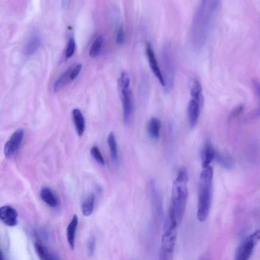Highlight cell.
I'll return each instance as SVG.
<instances>
[{"label":"cell","mask_w":260,"mask_h":260,"mask_svg":"<svg viewBox=\"0 0 260 260\" xmlns=\"http://www.w3.org/2000/svg\"><path fill=\"white\" fill-rule=\"evenodd\" d=\"M118 89L121 96L124 121L126 124H129L133 109L131 93L130 88Z\"/></svg>","instance_id":"obj_9"},{"label":"cell","mask_w":260,"mask_h":260,"mask_svg":"<svg viewBox=\"0 0 260 260\" xmlns=\"http://www.w3.org/2000/svg\"><path fill=\"white\" fill-rule=\"evenodd\" d=\"M213 170L211 166L203 168L199 179L197 218L204 222L209 216L212 203Z\"/></svg>","instance_id":"obj_3"},{"label":"cell","mask_w":260,"mask_h":260,"mask_svg":"<svg viewBox=\"0 0 260 260\" xmlns=\"http://www.w3.org/2000/svg\"><path fill=\"white\" fill-rule=\"evenodd\" d=\"M103 42V37L101 35L98 36L94 40L90 50V55L91 57L95 58L99 55L102 48Z\"/></svg>","instance_id":"obj_21"},{"label":"cell","mask_w":260,"mask_h":260,"mask_svg":"<svg viewBox=\"0 0 260 260\" xmlns=\"http://www.w3.org/2000/svg\"><path fill=\"white\" fill-rule=\"evenodd\" d=\"M214 160L227 169H231L234 166V160L230 155L215 152Z\"/></svg>","instance_id":"obj_17"},{"label":"cell","mask_w":260,"mask_h":260,"mask_svg":"<svg viewBox=\"0 0 260 260\" xmlns=\"http://www.w3.org/2000/svg\"><path fill=\"white\" fill-rule=\"evenodd\" d=\"M18 213L11 207L0 208V220L7 226L13 227L18 224Z\"/></svg>","instance_id":"obj_11"},{"label":"cell","mask_w":260,"mask_h":260,"mask_svg":"<svg viewBox=\"0 0 260 260\" xmlns=\"http://www.w3.org/2000/svg\"><path fill=\"white\" fill-rule=\"evenodd\" d=\"M117 42L119 45H122L125 42V34L122 26H120L118 32Z\"/></svg>","instance_id":"obj_29"},{"label":"cell","mask_w":260,"mask_h":260,"mask_svg":"<svg viewBox=\"0 0 260 260\" xmlns=\"http://www.w3.org/2000/svg\"><path fill=\"white\" fill-rule=\"evenodd\" d=\"M90 152L93 158L100 164V165H105L104 159L98 147L96 146L92 147L91 149Z\"/></svg>","instance_id":"obj_24"},{"label":"cell","mask_w":260,"mask_h":260,"mask_svg":"<svg viewBox=\"0 0 260 260\" xmlns=\"http://www.w3.org/2000/svg\"><path fill=\"white\" fill-rule=\"evenodd\" d=\"M146 53L148 60L149 66L151 70L159 81L160 84L162 87H165L164 78L160 68L155 53L152 47L151 44L147 43L146 45Z\"/></svg>","instance_id":"obj_10"},{"label":"cell","mask_w":260,"mask_h":260,"mask_svg":"<svg viewBox=\"0 0 260 260\" xmlns=\"http://www.w3.org/2000/svg\"><path fill=\"white\" fill-rule=\"evenodd\" d=\"M71 67L67 70L57 80L54 86V92H58L61 88H62L65 84L67 83V80H70V75L71 70Z\"/></svg>","instance_id":"obj_23"},{"label":"cell","mask_w":260,"mask_h":260,"mask_svg":"<svg viewBox=\"0 0 260 260\" xmlns=\"http://www.w3.org/2000/svg\"><path fill=\"white\" fill-rule=\"evenodd\" d=\"M161 123L159 119L153 117L150 119L147 125V132L152 139L157 140L159 138Z\"/></svg>","instance_id":"obj_15"},{"label":"cell","mask_w":260,"mask_h":260,"mask_svg":"<svg viewBox=\"0 0 260 260\" xmlns=\"http://www.w3.org/2000/svg\"><path fill=\"white\" fill-rule=\"evenodd\" d=\"M253 85L254 87V90L255 91L256 93L258 95V96H259V82L257 81L256 80H254L253 81Z\"/></svg>","instance_id":"obj_30"},{"label":"cell","mask_w":260,"mask_h":260,"mask_svg":"<svg viewBox=\"0 0 260 260\" xmlns=\"http://www.w3.org/2000/svg\"><path fill=\"white\" fill-rule=\"evenodd\" d=\"M78 224V218L77 215L75 214L67 228V240L72 250L74 249L75 247V235Z\"/></svg>","instance_id":"obj_12"},{"label":"cell","mask_w":260,"mask_h":260,"mask_svg":"<svg viewBox=\"0 0 260 260\" xmlns=\"http://www.w3.org/2000/svg\"><path fill=\"white\" fill-rule=\"evenodd\" d=\"M83 66L81 64H78L74 67H72L71 71L70 78L71 81H73L80 73Z\"/></svg>","instance_id":"obj_28"},{"label":"cell","mask_w":260,"mask_h":260,"mask_svg":"<svg viewBox=\"0 0 260 260\" xmlns=\"http://www.w3.org/2000/svg\"><path fill=\"white\" fill-rule=\"evenodd\" d=\"M191 99L188 107V114L190 128H194L198 123L200 113L203 104L202 90L195 88L190 90Z\"/></svg>","instance_id":"obj_6"},{"label":"cell","mask_w":260,"mask_h":260,"mask_svg":"<svg viewBox=\"0 0 260 260\" xmlns=\"http://www.w3.org/2000/svg\"><path fill=\"white\" fill-rule=\"evenodd\" d=\"M72 115L76 132L79 136H81L84 134L85 130L84 117L78 109H74Z\"/></svg>","instance_id":"obj_16"},{"label":"cell","mask_w":260,"mask_h":260,"mask_svg":"<svg viewBox=\"0 0 260 260\" xmlns=\"http://www.w3.org/2000/svg\"><path fill=\"white\" fill-rule=\"evenodd\" d=\"M35 248L40 260H56L46 246L42 244L36 242Z\"/></svg>","instance_id":"obj_20"},{"label":"cell","mask_w":260,"mask_h":260,"mask_svg":"<svg viewBox=\"0 0 260 260\" xmlns=\"http://www.w3.org/2000/svg\"><path fill=\"white\" fill-rule=\"evenodd\" d=\"M40 197L50 207L56 208L58 207V199L50 188H43L40 191Z\"/></svg>","instance_id":"obj_13"},{"label":"cell","mask_w":260,"mask_h":260,"mask_svg":"<svg viewBox=\"0 0 260 260\" xmlns=\"http://www.w3.org/2000/svg\"><path fill=\"white\" fill-rule=\"evenodd\" d=\"M220 2L201 1L191 22L189 42L195 51H200L206 45L213 29Z\"/></svg>","instance_id":"obj_1"},{"label":"cell","mask_w":260,"mask_h":260,"mask_svg":"<svg viewBox=\"0 0 260 260\" xmlns=\"http://www.w3.org/2000/svg\"><path fill=\"white\" fill-rule=\"evenodd\" d=\"M177 225L175 218L169 212L162 237L160 260H173L177 238Z\"/></svg>","instance_id":"obj_4"},{"label":"cell","mask_w":260,"mask_h":260,"mask_svg":"<svg viewBox=\"0 0 260 260\" xmlns=\"http://www.w3.org/2000/svg\"><path fill=\"white\" fill-rule=\"evenodd\" d=\"M95 246V239L94 236L92 235L89 238L87 245L88 254L90 257L93 256Z\"/></svg>","instance_id":"obj_27"},{"label":"cell","mask_w":260,"mask_h":260,"mask_svg":"<svg viewBox=\"0 0 260 260\" xmlns=\"http://www.w3.org/2000/svg\"><path fill=\"white\" fill-rule=\"evenodd\" d=\"M41 46V39L38 36L34 35L28 41L25 47V53L26 56L32 55Z\"/></svg>","instance_id":"obj_18"},{"label":"cell","mask_w":260,"mask_h":260,"mask_svg":"<svg viewBox=\"0 0 260 260\" xmlns=\"http://www.w3.org/2000/svg\"><path fill=\"white\" fill-rule=\"evenodd\" d=\"M244 109V105L243 104H239L233 109L229 115V119L232 120L235 119L240 115Z\"/></svg>","instance_id":"obj_26"},{"label":"cell","mask_w":260,"mask_h":260,"mask_svg":"<svg viewBox=\"0 0 260 260\" xmlns=\"http://www.w3.org/2000/svg\"><path fill=\"white\" fill-rule=\"evenodd\" d=\"M95 197L94 194H89L84 200L81 205V211L86 216L92 214L94 209Z\"/></svg>","instance_id":"obj_19"},{"label":"cell","mask_w":260,"mask_h":260,"mask_svg":"<svg viewBox=\"0 0 260 260\" xmlns=\"http://www.w3.org/2000/svg\"><path fill=\"white\" fill-rule=\"evenodd\" d=\"M162 74L165 87L164 90L167 94L172 89L175 79V59L174 50L172 44L166 42L163 46L161 52Z\"/></svg>","instance_id":"obj_5"},{"label":"cell","mask_w":260,"mask_h":260,"mask_svg":"<svg viewBox=\"0 0 260 260\" xmlns=\"http://www.w3.org/2000/svg\"><path fill=\"white\" fill-rule=\"evenodd\" d=\"M189 176L187 169L183 168L178 172L172 189L170 211L178 224L181 223L184 217L188 198V182Z\"/></svg>","instance_id":"obj_2"},{"label":"cell","mask_w":260,"mask_h":260,"mask_svg":"<svg viewBox=\"0 0 260 260\" xmlns=\"http://www.w3.org/2000/svg\"><path fill=\"white\" fill-rule=\"evenodd\" d=\"M216 150L210 144L204 147L201 155L203 168L210 166L211 163L214 160Z\"/></svg>","instance_id":"obj_14"},{"label":"cell","mask_w":260,"mask_h":260,"mask_svg":"<svg viewBox=\"0 0 260 260\" xmlns=\"http://www.w3.org/2000/svg\"><path fill=\"white\" fill-rule=\"evenodd\" d=\"M107 142L109 149H110L112 158L114 162H117L118 158V146L114 133L112 132L109 135Z\"/></svg>","instance_id":"obj_22"},{"label":"cell","mask_w":260,"mask_h":260,"mask_svg":"<svg viewBox=\"0 0 260 260\" xmlns=\"http://www.w3.org/2000/svg\"><path fill=\"white\" fill-rule=\"evenodd\" d=\"M24 138V131L23 129H19L12 134L4 146V152L6 157L9 158L18 152Z\"/></svg>","instance_id":"obj_8"},{"label":"cell","mask_w":260,"mask_h":260,"mask_svg":"<svg viewBox=\"0 0 260 260\" xmlns=\"http://www.w3.org/2000/svg\"><path fill=\"white\" fill-rule=\"evenodd\" d=\"M0 260H4L3 255L1 249H0Z\"/></svg>","instance_id":"obj_31"},{"label":"cell","mask_w":260,"mask_h":260,"mask_svg":"<svg viewBox=\"0 0 260 260\" xmlns=\"http://www.w3.org/2000/svg\"><path fill=\"white\" fill-rule=\"evenodd\" d=\"M260 238V231H255L246 237L238 248L235 260H249Z\"/></svg>","instance_id":"obj_7"},{"label":"cell","mask_w":260,"mask_h":260,"mask_svg":"<svg viewBox=\"0 0 260 260\" xmlns=\"http://www.w3.org/2000/svg\"><path fill=\"white\" fill-rule=\"evenodd\" d=\"M76 44L75 40L73 37H71L70 39L69 43H68V47L66 51V58L69 59L71 58L75 50Z\"/></svg>","instance_id":"obj_25"}]
</instances>
